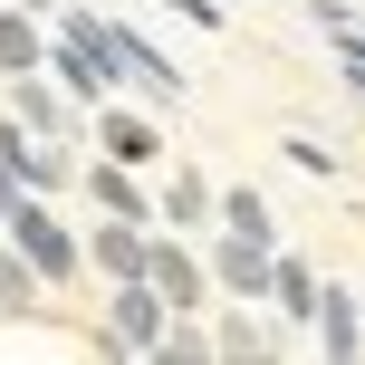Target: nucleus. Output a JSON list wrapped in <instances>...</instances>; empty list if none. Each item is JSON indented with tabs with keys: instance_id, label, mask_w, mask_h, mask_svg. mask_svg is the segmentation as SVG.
Segmentation results:
<instances>
[{
	"instance_id": "1",
	"label": "nucleus",
	"mask_w": 365,
	"mask_h": 365,
	"mask_svg": "<svg viewBox=\"0 0 365 365\" xmlns=\"http://www.w3.org/2000/svg\"><path fill=\"white\" fill-rule=\"evenodd\" d=\"M38 68H48L58 87L77 96V106H96V96L115 87V48H106V19H96V10H68V19H58V38H48V58H38Z\"/></svg>"
},
{
	"instance_id": "2",
	"label": "nucleus",
	"mask_w": 365,
	"mask_h": 365,
	"mask_svg": "<svg viewBox=\"0 0 365 365\" xmlns=\"http://www.w3.org/2000/svg\"><path fill=\"white\" fill-rule=\"evenodd\" d=\"M0 221H10L19 259H29L38 279H77V259H87V240H68V221H58L48 202H38V192H19V202H10V212H0Z\"/></svg>"
},
{
	"instance_id": "3",
	"label": "nucleus",
	"mask_w": 365,
	"mask_h": 365,
	"mask_svg": "<svg viewBox=\"0 0 365 365\" xmlns=\"http://www.w3.org/2000/svg\"><path fill=\"white\" fill-rule=\"evenodd\" d=\"M164 298H154V279L135 269V279H115V317H106V336H96V346L106 356H154V336H164Z\"/></svg>"
},
{
	"instance_id": "4",
	"label": "nucleus",
	"mask_w": 365,
	"mask_h": 365,
	"mask_svg": "<svg viewBox=\"0 0 365 365\" xmlns=\"http://www.w3.org/2000/svg\"><path fill=\"white\" fill-rule=\"evenodd\" d=\"M145 279H154L164 308H212V269H202L182 240H164V231H145Z\"/></svg>"
},
{
	"instance_id": "5",
	"label": "nucleus",
	"mask_w": 365,
	"mask_h": 365,
	"mask_svg": "<svg viewBox=\"0 0 365 365\" xmlns=\"http://www.w3.org/2000/svg\"><path fill=\"white\" fill-rule=\"evenodd\" d=\"M269 259H279L269 240H240V231H221L202 269H212V289H221V298H269Z\"/></svg>"
},
{
	"instance_id": "6",
	"label": "nucleus",
	"mask_w": 365,
	"mask_h": 365,
	"mask_svg": "<svg viewBox=\"0 0 365 365\" xmlns=\"http://www.w3.org/2000/svg\"><path fill=\"white\" fill-rule=\"evenodd\" d=\"M106 48H115V77H135L154 106H173V96H182V68L154 48V38H135V29H115V19H106Z\"/></svg>"
},
{
	"instance_id": "7",
	"label": "nucleus",
	"mask_w": 365,
	"mask_h": 365,
	"mask_svg": "<svg viewBox=\"0 0 365 365\" xmlns=\"http://www.w3.org/2000/svg\"><path fill=\"white\" fill-rule=\"evenodd\" d=\"M96 154L145 173L154 154H164V135H154V115H125V106H106V96H96Z\"/></svg>"
},
{
	"instance_id": "8",
	"label": "nucleus",
	"mask_w": 365,
	"mask_h": 365,
	"mask_svg": "<svg viewBox=\"0 0 365 365\" xmlns=\"http://www.w3.org/2000/svg\"><path fill=\"white\" fill-rule=\"evenodd\" d=\"M87 259H96V269H106V279H135V269H145V221H96V240H87Z\"/></svg>"
},
{
	"instance_id": "9",
	"label": "nucleus",
	"mask_w": 365,
	"mask_h": 365,
	"mask_svg": "<svg viewBox=\"0 0 365 365\" xmlns=\"http://www.w3.org/2000/svg\"><path fill=\"white\" fill-rule=\"evenodd\" d=\"M87 192H96V212H115V221H154V202H145V182H135V164H87Z\"/></svg>"
},
{
	"instance_id": "10",
	"label": "nucleus",
	"mask_w": 365,
	"mask_h": 365,
	"mask_svg": "<svg viewBox=\"0 0 365 365\" xmlns=\"http://www.w3.org/2000/svg\"><path fill=\"white\" fill-rule=\"evenodd\" d=\"M308 317H317V346H327V356H356V346H365V317H356V298H346V289H317V308H308Z\"/></svg>"
},
{
	"instance_id": "11",
	"label": "nucleus",
	"mask_w": 365,
	"mask_h": 365,
	"mask_svg": "<svg viewBox=\"0 0 365 365\" xmlns=\"http://www.w3.org/2000/svg\"><path fill=\"white\" fill-rule=\"evenodd\" d=\"M10 96H19V125H29V135H68V96H58L48 87V77H10Z\"/></svg>"
},
{
	"instance_id": "12",
	"label": "nucleus",
	"mask_w": 365,
	"mask_h": 365,
	"mask_svg": "<svg viewBox=\"0 0 365 365\" xmlns=\"http://www.w3.org/2000/svg\"><path fill=\"white\" fill-rule=\"evenodd\" d=\"M212 212H221V231H240V240H279V221H269V202H259L250 182H231V192H221Z\"/></svg>"
},
{
	"instance_id": "13",
	"label": "nucleus",
	"mask_w": 365,
	"mask_h": 365,
	"mask_svg": "<svg viewBox=\"0 0 365 365\" xmlns=\"http://www.w3.org/2000/svg\"><path fill=\"white\" fill-rule=\"evenodd\" d=\"M38 58H48V38L29 29V10H0V77H29Z\"/></svg>"
},
{
	"instance_id": "14",
	"label": "nucleus",
	"mask_w": 365,
	"mask_h": 365,
	"mask_svg": "<svg viewBox=\"0 0 365 365\" xmlns=\"http://www.w3.org/2000/svg\"><path fill=\"white\" fill-rule=\"evenodd\" d=\"M212 202H221V192H212L202 173H173V182H164V221H173V231H202V221H212Z\"/></svg>"
},
{
	"instance_id": "15",
	"label": "nucleus",
	"mask_w": 365,
	"mask_h": 365,
	"mask_svg": "<svg viewBox=\"0 0 365 365\" xmlns=\"http://www.w3.org/2000/svg\"><path fill=\"white\" fill-rule=\"evenodd\" d=\"M269 298H279V317H308V308H317L308 259H269Z\"/></svg>"
},
{
	"instance_id": "16",
	"label": "nucleus",
	"mask_w": 365,
	"mask_h": 365,
	"mask_svg": "<svg viewBox=\"0 0 365 365\" xmlns=\"http://www.w3.org/2000/svg\"><path fill=\"white\" fill-rule=\"evenodd\" d=\"M38 289H48V279H38V269H29L19 250L0 259V308H10V317H29V308H38Z\"/></svg>"
},
{
	"instance_id": "17",
	"label": "nucleus",
	"mask_w": 365,
	"mask_h": 365,
	"mask_svg": "<svg viewBox=\"0 0 365 365\" xmlns=\"http://www.w3.org/2000/svg\"><path fill=\"white\" fill-rule=\"evenodd\" d=\"M212 356H269V336H259L250 317H221V336H212Z\"/></svg>"
},
{
	"instance_id": "18",
	"label": "nucleus",
	"mask_w": 365,
	"mask_h": 365,
	"mask_svg": "<svg viewBox=\"0 0 365 365\" xmlns=\"http://www.w3.org/2000/svg\"><path fill=\"white\" fill-rule=\"evenodd\" d=\"M279 154H289L298 173H336V154H327V145H308V135H289V145H279Z\"/></svg>"
},
{
	"instance_id": "19",
	"label": "nucleus",
	"mask_w": 365,
	"mask_h": 365,
	"mask_svg": "<svg viewBox=\"0 0 365 365\" xmlns=\"http://www.w3.org/2000/svg\"><path fill=\"white\" fill-rule=\"evenodd\" d=\"M336 58H346V77L365 87V29H336Z\"/></svg>"
},
{
	"instance_id": "20",
	"label": "nucleus",
	"mask_w": 365,
	"mask_h": 365,
	"mask_svg": "<svg viewBox=\"0 0 365 365\" xmlns=\"http://www.w3.org/2000/svg\"><path fill=\"white\" fill-rule=\"evenodd\" d=\"M19 192H29V182H19V164H10V154H0V212H10Z\"/></svg>"
},
{
	"instance_id": "21",
	"label": "nucleus",
	"mask_w": 365,
	"mask_h": 365,
	"mask_svg": "<svg viewBox=\"0 0 365 365\" xmlns=\"http://www.w3.org/2000/svg\"><path fill=\"white\" fill-rule=\"evenodd\" d=\"M182 19H202V29H221V0H173Z\"/></svg>"
}]
</instances>
